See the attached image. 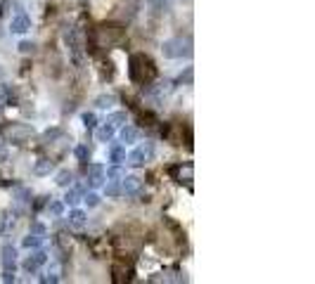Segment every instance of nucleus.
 I'll return each mask as SVG.
<instances>
[{
  "label": "nucleus",
  "mask_w": 315,
  "mask_h": 284,
  "mask_svg": "<svg viewBox=\"0 0 315 284\" xmlns=\"http://www.w3.org/2000/svg\"><path fill=\"white\" fill-rule=\"evenodd\" d=\"M128 74H131V81L138 83V86H147L157 78V66H154L152 57L145 55V52H138V55L131 57L128 62Z\"/></svg>",
  "instance_id": "nucleus-1"
},
{
  "label": "nucleus",
  "mask_w": 315,
  "mask_h": 284,
  "mask_svg": "<svg viewBox=\"0 0 315 284\" xmlns=\"http://www.w3.org/2000/svg\"><path fill=\"white\" fill-rule=\"evenodd\" d=\"M126 38V31L121 29L119 24H102L93 31V41L100 47H111V45H121Z\"/></svg>",
  "instance_id": "nucleus-2"
},
{
  "label": "nucleus",
  "mask_w": 315,
  "mask_h": 284,
  "mask_svg": "<svg viewBox=\"0 0 315 284\" xmlns=\"http://www.w3.org/2000/svg\"><path fill=\"white\" fill-rule=\"evenodd\" d=\"M64 43L69 47V55H71V62L74 66H83L86 62V47H83V38L76 29H66L64 31Z\"/></svg>",
  "instance_id": "nucleus-3"
},
{
  "label": "nucleus",
  "mask_w": 315,
  "mask_h": 284,
  "mask_svg": "<svg viewBox=\"0 0 315 284\" xmlns=\"http://www.w3.org/2000/svg\"><path fill=\"white\" fill-rule=\"evenodd\" d=\"M161 52H163V57H168V59H178V57H190L192 55V47H190V41L171 38V41L163 43Z\"/></svg>",
  "instance_id": "nucleus-4"
},
{
  "label": "nucleus",
  "mask_w": 315,
  "mask_h": 284,
  "mask_svg": "<svg viewBox=\"0 0 315 284\" xmlns=\"http://www.w3.org/2000/svg\"><path fill=\"white\" fill-rule=\"evenodd\" d=\"M31 135H33V126H29V123H10L5 128V138L12 144H24Z\"/></svg>",
  "instance_id": "nucleus-5"
},
{
  "label": "nucleus",
  "mask_w": 315,
  "mask_h": 284,
  "mask_svg": "<svg viewBox=\"0 0 315 284\" xmlns=\"http://www.w3.org/2000/svg\"><path fill=\"white\" fill-rule=\"evenodd\" d=\"M154 156V144L152 142H140L131 154H128V164L131 166H145L147 161H152Z\"/></svg>",
  "instance_id": "nucleus-6"
},
{
  "label": "nucleus",
  "mask_w": 315,
  "mask_h": 284,
  "mask_svg": "<svg viewBox=\"0 0 315 284\" xmlns=\"http://www.w3.org/2000/svg\"><path fill=\"white\" fill-rule=\"evenodd\" d=\"M111 280H114V284H123L131 280L133 275V268L131 263H126V258H119V261H114V265H111Z\"/></svg>",
  "instance_id": "nucleus-7"
},
{
  "label": "nucleus",
  "mask_w": 315,
  "mask_h": 284,
  "mask_svg": "<svg viewBox=\"0 0 315 284\" xmlns=\"http://www.w3.org/2000/svg\"><path fill=\"white\" fill-rule=\"evenodd\" d=\"M45 263H48V253L38 249V251H33L31 256L22 263V268L26 270V273H36V270H38L41 265H45Z\"/></svg>",
  "instance_id": "nucleus-8"
},
{
  "label": "nucleus",
  "mask_w": 315,
  "mask_h": 284,
  "mask_svg": "<svg viewBox=\"0 0 315 284\" xmlns=\"http://www.w3.org/2000/svg\"><path fill=\"white\" fill-rule=\"evenodd\" d=\"M86 173H88V185L90 187H102V183H105V166L90 164Z\"/></svg>",
  "instance_id": "nucleus-9"
},
{
  "label": "nucleus",
  "mask_w": 315,
  "mask_h": 284,
  "mask_svg": "<svg viewBox=\"0 0 315 284\" xmlns=\"http://www.w3.org/2000/svg\"><path fill=\"white\" fill-rule=\"evenodd\" d=\"M0 261H2V270H14L17 268V249L5 244L0 251Z\"/></svg>",
  "instance_id": "nucleus-10"
},
{
  "label": "nucleus",
  "mask_w": 315,
  "mask_h": 284,
  "mask_svg": "<svg viewBox=\"0 0 315 284\" xmlns=\"http://www.w3.org/2000/svg\"><path fill=\"white\" fill-rule=\"evenodd\" d=\"M140 187H142V180L138 175H126L123 178V185H121V192L123 194H138Z\"/></svg>",
  "instance_id": "nucleus-11"
},
{
  "label": "nucleus",
  "mask_w": 315,
  "mask_h": 284,
  "mask_svg": "<svg viewBox=\"0 0 315 284\" xmlns=\"http://www.w3.org/2000/svg\"><path fill=\"white\" fill-rule=\"evenodd\" d=\"M62 280V263H50V268H48V273L41 277V282H50V284H57Z\"/></svg>",
  "instance_id": "nucleus-12"
},
{
  "label": "nucleus",
  "mask_w": 315,
  "mask_h": 284,
  "mask_svg": "<svg viewBox=\"0 0 315 284\" xmlns=\"http://www.w3.org/2000/svg\"><path fill=\"white\" fill-rule=\"evenodd\" d=\"M12 33H26L31 29V19L26 17V14H17L14 19H12Z\"/></svg>",
  "instance_id": "nucleus-13"
},
{
  "label": "nucleus",
  "mask_w": 315,
  "mask_h": 284,
  "mask_svg": "<svg viewBox=\"0 0 315 284\" xmlns=\"http://www.w3.org/2000/svg\"><path fill=\"white\" fill-rule=\"evenodd\" d=\"M173 175L178 183H185V185H190L192 183V166L185 164V166H178V168H173Z\"/></svg>",
  "instance_id": "nucleus-14"
},
{
  "label": "nucleus",
  "mask_w": 315,
  "mask_h": 284,
  "mask_svg": "<svg viewBox=\"0 0 315 284\" xmlns=\"http://www.w3.org/2000/svg\"><path fill=\"white\" fill-rule=\"evenodd\" d=\"M171 90H173V83H171V81H163V83H157V86L150 88V95L157 99H161L163 95H168Z\"/></svg>",
  "instance_id": "nucleus-15"
},
{
  "label": "nucleus",
  "mask_w": 315,
  "mask_h": 284,
  "mask_svg": "<svg viewBox=\"0 0 315 284\" xmlns=\"http://www.w3.org/2000/svg\"><path fill=\"white\" fill-rule=\"evenodd\" d=\"M88 223V216L83 213V211H78V208H74L71 213H69V225L71 228H76V230H81L83 225Z\"/></svg>",
  "instance_id": "nucleus-16"
},
{
  "label": "nucleus",
  "mask_w": 315,
  "mask_h": 284,
  "mask_svg": "<svg viewBox=\"0 0 315 284\" xmlns=\"http://www.w3.org/2000/svg\"><path fill=\"white\" fill-rule=\"evenodd\" d=\"M54 168V161L52 159H38L36 166H33V173L36 175H50V171Z\"/></svg>",
  "instance_id": "nucleus-17"
},
{
  "label": "nucleus",
  "mask_w": 315,
  "mask_h": 284,
  "mask_svg": "<svg viewBox=\"0 0 315 284\" xmlns=\"http://www.w3.org/2000/svg\"><path fill=\"white\" fill-rule=\"evenodd\" d=\"M138 135H140V133H138V128L126 126V123H123V128H121V133H119L121 142H126V144H128V142H135V140H138Z\"/></svg>",
  "instance_id": "nucleus-18"
},
{
  "label": "nucleus",
  "mask_w": 315,
  "mask_h": 284,
  "mask_svg": "<svg viewBox=\"0 0 315 284\" xmlns=\"http://www.w3.org/2000/svg\"><path fill=\"white\" fill-rule=\"evenodd\" d=\"M114 126L111 123H105L102 128H98V133H95V138H98V142H109L111 138H114Z\"/></svg>",
  "instance_id": "nucleus-19"
},
{
  "label": "nucleus",
  "mask_w": 315,
  "mask_h": 284,
  "mask_svg": "<svg viewBox=\"0 0 315 284\" xmlns=\"http://www.w3.org/2000/svg\"><path fill=\"white\" fill-rule=\"evenodd\" d=\"M43 235H36V232H29V237H24V249H38L41 244H43Z\"/></svg>",
  "instance_id": "nucleus-20"
},
{
  "label": "nucleus",
  "mask_w": 315,
  "mask_h": 284,
  "mask_svg": "<svg viewBox=\"0 0 315 284\" xmlns=\"http://www.w3.org/2000/svg\"><path fill=\"white\" fill-rule=\"evenodd\" d=\"M54 244H57V251L59 253H69V249H71V241H69V237H66L64 232H59L54 237Z\"/></svg>",
  "instance_id": "nucleus-21"
},
{
  "label": "nucleus",
  "mask_w": 315,
  "mask_h": 284,
  "mask_svg": "<svg viewBox=\"0 0 315 284\" xmlns=\"http://www.w3.org/2000/svg\"><path fill=\"white\" fill-rule=\"evenodd\" d=\"M14 199H17V204H19V206H26V204H31V192H29L26 187H17Z\"/></svg>",
  "instance_id": "nucleus-22"
},
{
  "label": "nucleus",
  "mask_w": 315,
  "mask_h": 284,
  "mask_svg": "<svg viewBox=\"0 0 315 284\" xmlns=\"http://www.w3.org/2000/svg\"><path fill=\"white\" fill-rule=\"evenodd\" d=\"M111 104H116V95H100L98 99H95V107L98 109H107V107H111Z\"/></svg>",
  "instance_id": "nucleus-23"
},
{
  "label": "nucleus",
  "mask_w": 315,
  "mask_h": 284,
  "mask_svg": "<svg viewBox=\"0 0 315 284\" xmlns=\"http://www.w3.org/2000/svg\"><path fill=\"white\" fill-rule=\"evenodd\" d=\"M126 121H128V114H126V111H114V114L107 116V123H111L114 128H116V126H123Z\"/></svg>",
  "instance_id": "nucleus-24"
},
{
  "label": "nucleus",
  "mask_w": 315,
  "mask_h": 284,
  "mask_svg": "<svg viewBox=\"0 0 315 284\" xmlns=\"http://www.w3.org/2000/svg\"><path fill=\"white\" fill-rule=\"evenodd\" d=\"M71 180H74V173H71V171H59V173H57V178H54V183H57V185L59 187H69L71 185Z\"/></svg>",
  "instance_id": "nucleus-25"
},
{
  "label": "nucleus",
  "mask_w": 315,
  "mask_h": 284,
  "mask_svg": "<svg viewBox=\"0 0 315 284\" xmlns=\"http://www.w3.org/2000/svg\"><path fill=\"white\" fill-rule=\"evenodd\" d=\"M12 228H14V218H7V213L0 211V237H2L5 232H10Z\"/></svg>",
  "instance_id": "nucleus-26"
},
{
  "label": "nucleus",
  "mask_w": 315,
  "mask_h": 284,
  "mask_svg": "<svg viewBox=\"0 0 315 284\" xmlns=\"http://www.w3.org/2000/svg\"><path fill=\"white\" fill-rule=\"evenodd\" d=\"M109 159H111L114 164H123V161H126V149H123V147H119V144H116V147H111Z\"/></svg>",
  "instance_id": "nucleus-27"
},
{
  "label": "nucleus",
  "mask_w": 315,
  "mask_h": 284,
  "mask_svg": "<svg viewBox=\"0 0 315 284\" xmlns=\"http://www.w3.org/2000/svg\"><path fill=\"white\" fill-rule=\"evenodd\" d=\"M74 154H76V159L81 161V164H86L88 159H90V149H88L86 144H78L76 149H74Z\"/></svg>",
  "instance_id": "nucleus-28"
},
{
  "label": "nucleus",
  "mask_w": 315,
  "mask_h": 284,
  "mask_svg": "<svg viewBox=\"0 0 315 284\" xmlns=\"http://www.w3.org/2000/svg\"><path fill=\"white\" fill-rule=\"evenodd\" d=\"M105 192H107V197H119L121 194V187L116 180H109L107 185H105Z\"/></svg>",
  "instance_id": "nucleus-29"
},
{
  "label": "nucleus",
  "mask_w": 315,
  "mask_h": 284,
  "mask_svg": "<svg viewBox=\"0 0 315 284\" xmlns=\"http://www.w3.org/2000/svg\"><path fill=\"white\" fill-rule=\"evenodd\" d=\"M78 201H81V192L78 189H69L64 197V204H69V206H76Z\"/></svg>",
  "instance_id": "nucleus-30"
},
{
  "label": "nucleus",
  "mask_w": 315,
  "mask_h": 284,
  "mask_svg": "<svg viewBox=\"0 0 315 284\" xmlns=\"http://www.w3.org/2000/svg\"><path fill=\"white\" fill-rule=\"evenodd\" d=\"M105 178H107V180H119V178H123V171H121L119 164H116V166H111V168L105 171Z\"/></svg>",
  "instance_id": "nucleus-31"
},
{
  "label": "nucleus",
  "mask_w": 315,
  "mask_h": 284,
  "mask_svg": "<svg viewBox=\"0 0 315 284\" xmlns=\"http://www.w3.org/2000/svg\"><path fill=\"white\" fill-rule=\"evenodd\" d=\"M59 135H62V131H59V128H52V131H45V133H43V142H45V144H52V142L57 140Z\"/></svg>",
  "instance_id": "nucleus-32"
},
{
  "label": "nucleus",
  "mask_w": 315,
  "mask_h": 284,
  "mask_svg": "<svg viewBox=\"0 0 315 284\" xmlns=\"http://www.w3.org/2000/svg\"><path fill=\"white\" fill-rule=\"evenodd\" d=\"M48 211H50L52 216L59 218V216L64 213V204H62V201H50V204H48Z\"/></svg>",
  "instance_id": "nucleus-33"
},
{
  "label": "nucleus",
  "mask_w": 315,
  "mask_h": 284,
  "mask_svg": "<svg viewBox=\"0 0 315 284\" xmlns=\"http://www.w3.org/2000/svg\"><path fill=\"white\" fill-rule=\"evenodd\" d=\"M83 126H86V131H93V128L98 126V119H95V114L86 111V114H83Z\"/></svg>",
  "instance_id": "nucleus-34"
},
{
  "label": "nucleus",
  "mask_w": 315,
  "mask_h": 284,
  "mask_svg": "<svg viewBox=\"0 0 315 284\" xmlns=\"http://www.w3.org/2000/svg\"><path fill=\"white\" fill-rule=\"evenodd\" d=\"M7 102H10V90L5 83H0V107H5Z\"/></svg>",
  "instance_id": "nucleus-35"
},
{
  "label": "nucleus",
  "mask_w": 315,
  "mask_h": 284,
  "mask_svg": "<svg viewBox=\"0 0 315 284\" xmlns=\"http://www.w3.org/2000/svg\"><path fill=\"white\" fill-rule=\"evenodd\" d=\"M147 5H150V10L157 14V12H161L166 7V0H147Z\"/></svg>",
  "instance_id": "nucleus-36"
},
{
  "label": "nucleus",
  "mask_w": 315,
  "mask_h": 284,
  "mask_svg": "<svg viewBox=\"0 0 315 284\" xmlns=\"http://www.w3.org/2000/svg\"><path fill=\"white\" fill-rule=\"evenodd\" d=\"M83 201H86V204H88V206H90V208H95V206H98V204H100V197H98V194H95V192H88L86 197H83Z\"/></svg>",
  "instance_id": "nucleus-37"
},
{
  "label": "nucleus",
  "mask_w": 315,
  "mask_h": 284,
  "mask_svg": "<svg viewBox=\"0 0 315 284\" xmlns=\"http://www.w3.org/2000/svg\"><path fill=\"white\" fill-rule=\"evenodd\" d=\"M19 52H24V55L33 52V43H29V41H22V43H19Z\"/></svg>",
  "instance_id": "nucleus-38"
},
{
  "label": "nucleus",
  "mask_w": 315,
  "mask_h": 284,
  "mask_svg": "<svg viewBox=\"0 0 315 284\" xmlns=\"http://www.w3.org/2000/svg\"><path fill=\"white\" fill-rule=\"evenodd\" d=\"M140 121H142V126H154V123H157V119H154L152 114H142Z\"/></svg>",
  "instance_id": "nucleus-39"
},
{
  "label": "nucleus",
  "mask_w": 315,
  "mask_h": 284,
  "mask_svg": "<svg viewBox=\"0 0 315 284\" xmlns=\"http://www.w3.org/2000/svg\"><path fill=\"white\" fill-rule=\"evenodd\" d=\"M31 232H36V235H43V237H45V225H41V223H33Z\"/></svg>",
  "instance_id": "nucleus-40"
},
{
  "label": "nucleus",
  "mask_w": 315,
  "mask_h": 284,
  "mask_svg": "<svg viewBox=\"0 0 315 284\" xmlns=\"http://www.w3.org/2000/svg\"><path fill=\"white\" fill-rule=\"evenodd\" d=\"M2 282H14V270H5L2 273Z\"/></svg>",
  "instance_id": "nucleus-41"
},
{
  "label": "nucleus",
  "mask_w": 315,
  "mask_h": 284,
  "mask_svg": "<svg viewBox=\"0 0 315 284\" xmlns=\"http://www.w3.org/2000/svg\"><path fill=\"white\" fill-rule=\"evenodd\" d=\"M180 81H185V83H192V69H187V71H185V76H180Z\"/></svg>",
  "instance_id": "nucleus-42"
},
{
  "label": "nucleus",
  "mask_w": 315,
  "mask_h": 284,
  "mask_svg": "<svg viewBox=\"0 0 315 284\" xmlns=\"http://www.w3.org/2000/svg\"><path fill=\"white\" fill-rule=\"evenodd\" d=\"M5 159H7V149H5V147H0V164H2Z\"/></svg>",
  "instance_id": "nucleus-43"
}]
</instances>
